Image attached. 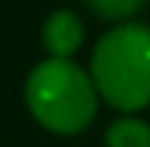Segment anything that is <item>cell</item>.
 Returning <instances> with one entry per match:
<instances>
[{"label":"cell","mask_w":150,"mask_h":147,"mask_svg":"<svg viewBox=\"0 0 150 147\" xmlns=\"http://www.w3.org/2000/svg\"><path fill=\"white\" fill-rule=\"evenodd\" d=\"M92 83L110 107L122 113L150 104V28L138 22L117 25L92 49Z\"/></svg>","instance_id":"1"},{"label":"cell","mask_w":150,"mask_h":147,"mask_svg":"<svg viewBox=\"0 0 150 147\" xmlns=\"http://www.w3.org/2000/svg\"><path fill=\"white\" fill-rule=\"evenodd\" d=\"M25 98L40 126L61 135L83 132L98 107V89L92 74L71 58H46L28 74Z\"/></svg>","instance_id":"2"},{"label":"cell","mask_w":150,"mask_h":147,"mask_svg":"<svg viewBox=\"0 0 150 147\" xmlns=\"http://www.w3.org/2000/svg\"><path fill=\"white\" fill-rule=\"evenodd\" d=\"M43 46L52 58H71L83 46V22L71 9H58L43 25Z\"/></svg>","instance_id":"3"},{"label":"cell","mask_w":150,"mask_h":147,"mask_svg":"<svg viewBox=\"0 0 150 147\" xmlns=\"http://www.w3.org/2000/svg\"><path fill=\"white\" fill-rule=\"evenodd\" d=\"M107 147H150V126L135 117H122L107 129Z\"/></svg>","instance_id":"4"},{"label":"cell","mask_w":150,"mask_h":147,"mask_svg":"<svg viewBox=\"0 0 150 147\" xmlns=\"http://www.w3.org/2000/svg\"><path fill=\"white\" fill-rule=\"evenodd\" d=\"M83 3L107 22H122V18H132L144 6V0H83Z\"/></svg>","instance_id":"5"}]
</instances>
